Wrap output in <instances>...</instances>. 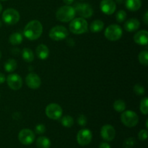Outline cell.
Listing matches in <instances>:
<instances>
[{
	"mask_svg": "<svg viewBox=\"0 0 148 148\" xmlns=\"http://www.w3.org/2000/svg\"><path fill=\"white\" fill-rule=\"evenodd\" d=\"M46 128L45 127L44 124H39L38 125H36V128H35V131H36V134H42L43 133L46 132Z\"/></svg>",
	"mask_w": 148,
	"mask_h": 148,
	"instance_id": "cell-32",
	"label": "cell"
},
{
	"mask_svg": "<svg viewBox=\"0 0 148 148\" xmlns=\"http://www.w3.org/2000/svg\"><path fill=\"white\" fill-rule=\"evenodd\" d=\"M101 10L106 14H114L116 9V4L114 0H102L100 4Z\"/></svg>",
	"mask_w": 148,
	"mask_h": 148,
	"instance_id": "cell-15",
	"label": "cell"
},
{
	"mask_svg": "<svg viewBox=\"0 0 148 148\" xmlns=\"http://www.w3.org/2000/svg\"><path fill=\"white\" fill-rule=\"evenodd\" d=\"M147 121H148V119H147V121H146V124H145V125H146V128H148V126H147Z\"/></svg>",
	"mask_w": 148,
	"mask_h": 148,
	"instance_id": "cell-41",
	"label": "cell"
},
{
	"mask_svg": "<svg viewBox=\"0 0 148 148\" xmlns=\"http://www.w3.org/2000/svg\"><path fill=\"white\" fill-rule=\"evenodd\" d=\"M69 30L76 35L83 34L88 30V22L83 17L73 19L69 25Z\"/></svg>",
	"mask_w": 148,
	"mask_h": 148,
	"instance_id": "cell-3",
	"label": "cell"
},
{
	"mask_svg": "<svg viewBox=\"0 0 148 148\" xmlns=\"http://www.w3.org/2000/svg\"><path fill=\"white\" fill-rule=\"evenodd\" d=\"M49 36L53 40L59 41L66 38L69 36V32L64 26L56 25L51 29Z\"/></svg>",
	"mask_w": 148,
	"mask_h": 148,
	"instance_id": "cell-6",
	"label": "cell"
},
{
	"mask_svg": "<svg viewBox=\"0 0 148 148\" xmlns=\"http://www.w3.org/2000/svg\"><path fill=\"white\" fill-rule=\"evenodd\" d=\"M17 62L13 59H9L5 62L4 64V69L7 72H12L17 68Z\"/></svg>",
	"mask_w": 148,
	"mask_h": 148,
	"instance_id": "cell-24",
	"label": "cell"
},
{
	"mask_svg": "<svg viewBox=\"0 0 148 148\" xmlns=\"http://www.w3.org/2000/svg\"><path fill=\"white\" fill-rule=\"evenodd\" d=\"M62 107L57 103H50L46 108V116L52 120L59 119L62 117Z\"/></svg>",
	"mask_w": 148,
	"mask_h": 148,
	"instance_id": "cell-8",
	"label": "cell"
},
{
	"mask_svg": "<svg viewBox=\"0 0 148 148\" xmlns=\"http://www.w3.org/2000/svg\"><path fill=\"white\" fill-rule=\"evenodd\" d=\"M87 122H88L87 117L85 115H83V114H80L77 119L78 124L79 126H81V127H84V126L86 125Z\"/></svg>",
	"mask_w": 148,
	"mask_h": 148,
	"instance_id": "cell-33",
	"label": "cell"
},
{
	"mask_svg": "<svg viewBox=\"0 0 148 148\" xmlns=\"http://www.w3.org/2000/svg\"><path fill=\"white\" fill-rule=\"evenodd\" d=\"M34 132L29 129H23L19 132L18 140L24 145H30L35 140Z\"/></svg>",
	"mask_w": 148,
	"mask_h": 148,
	"instance_id": "cell-10",
	"label": "cell"
},
{
	"mask_svg": "<svg viewBox=\"0 0 148 148\" xmlns=\"http://www.w3.org/2000/svg\"><path fill=\"white\" fill-rule=\"evenodd\" d=\"M101 136L105 141L111 142L114 140L116 136L115 129L110 124L103 126L101 130Z\"/></svg>",
	"mask_w": 148,
	"mask_h": 148,
	"instance_id": "cell-13",
	"label": "cell"
},
{
	"mask_svg": "<svg viewBox=\"0 0 148 148\" xmlns=\"http://www.w3.org/2000/svg\"><path fill=\"white\" fill-rule=\"evenodd\" d=\"M92 134L88 129H82L77 134V142L81 146L88 145L92 141Z\"/></svg>",
	"mask_w": 148,
	"mask_h": 148,
	"instance_id": "cell-11",
	"label": "cell"
},
{
	"mask_svg": "<svg viewBox=\"0 0 148 148\" xmlns=\"http://www.w3.org/2000/svg\"><path fill=\"white\" fill-rule=\"evenodd\" d=\"M23 38L21 33H13L9 37V41L12 45H19L23 42Z\"/></svg>",
	"mask_w": 148,
	"mask_h": 148,
	"instance_id": "cell-22",
	"label": "cell"
},
{
	"mask_svg": "<svg viewBox=\"0 0 148 148\" xmlns=\"http://www.w3.org/2000/svg\"><path fill=\"white\" fill-rule=\"evenodd\" d=\"M9 88L13 90H17L23 86V79L17 74H10L6 79Z\"/></svg>",
	"mask_w": 148,
	"mask_h": 148,
	"instance_id": "cell-12",
	"label": "cell"
},
{
	"mask_svg": "<svg viewBox=\"0 0 148 148\" xmlns=\"http://www.w3.org/2000/svg\"><path fill=\"white\" fill-rule=\"evenodd\" d=\"M126 17H127V13L123 10H121L117 12L116 14V19L118 23H122V22H124L125 20Z\"/></svg>",
	"mask_w": 148,
	"mask_h": 148,
	"instance_id": "cell-30",
	"label": "cell"
},
{
	"mask_svg": "<svg viewBox=\"0 0 148 148\" xmlns=\"http://www.w3.org/2000/svg\"><path fill=\"white\" fill-rule=\"evenodd\" d=\"M0 1H7V0H0Z\"/></svg>",
	"mask_w": 148,
	"mask_h": 148,
	"instance_id": "cell-44",
	"label": "cell"
},
{
	"mask_svg": "<svg viewBox=\"0 0 148 148\" xmlns=\"http://www.w3.org/2000/svg\"><path fill=\"white\" fill-rule=\"evenodd\" d=\"M114 109L117 112H123L126 109V103L123 100H116L114 103Z\"/></svg>",
	"mask_w": 148,
	"mask_h": 148,
	"instance_id": "cell-25",
	"label": "cell"
},
{
	"mask_svg": "<svg viewBox=\"0 0 148 148\" xmlns=\"http://www.w3.org/2000/svg\"><path fill=\"white\" fill-rule=\"evenodd\" d=\"M1 11H2V5H1V3H0V14H1Z\"/></svg>",
	"mask_w": 148,
	"mask_h": 148,
	"instance_id": "cell-40",
	"label": "cell"
},
{
	"mask_svg": "<svg viewBox=\"0 0 148 148\" xmlns=\"http://www.w3.org/2000/svg\"><path fill=\"white\" fill-rule=\"evenodd\" d=\"M76 12L72 6L65 5L58 9L56 12V17L59 21L63 23L70 22L75 18Z\"/></svg>",
	"mask_w": 148,
	"mask_h": 148,
	"instance_id": "cell-2",
	"label": "cell"
},
{
	"mask_svg": "<svg viewBox=\"0 0 148 148\" xmlns=\"http://www.w3.org/2000/svg\"><path fill=\"white\" fill-rule=\"evenodd\" d=\"M36 146L38 148H50L51 140L46 137H39L36 140Z\"/></svg>",
	"mask_w": 148,
	"mask_h": 148,
	"instance_id": "cell-21",
	"label": "cell"
},
{
	"mask_svg": "<svg viewBox=\"0 0 148 148\" xmlns=\"http://www.w3.org/2000/svg\"><path fill=\"white\" fill-rule=\"evenodd\" d=\"M98 148H111V146L107 143H102L100 144Z\"/></svg>",
	"mask_w": 148,
	"mask_h": 148,
	"instance_id": "cell-35",
	"label": "cell"
},
{
	"mask_svg": "<svg viewBox=\"0 0 148 148\" xmlns=\"http://www.w3.org/2000/svg\"><path fill=\"white\" fill-rule=\"evenodd\" d=\"M43 33V25L40 21L36 20H31L24 28V36L30 40H37Z\"/></svg>",
	"mask_w": 148,
	"mask_h": 148,
	"instance_id": "cell-1",
	"label": "cell"
},
{
	"mask_svg": "<svg viewBox=\"0 0 148 148\" xmlns=\"http://www.w3.org/2000/svg\"><path fill=\"white\" fill-rule=\"evenodd\" d=\"M20 14L16 10L13 8L7 9L4 11L2 14V20L6 24L12 25L16 24L20 20Z\"/></svg>",
	"mask_w": 148,
	"mask_h": 148,
	"instance_id": "cell-7",
	"label": "cell"
},
{
	"mask_svg": "<svg viewBox=\"0 0 148 148\" xmlns=\"http://www.w3.org/2000/svg\"><path fill=\"white\" fill-rule=\"evenodd\" d=\"M25 82L28 88L34 90L40 88V85H41V80H40V77L34 72H30L26 76Z\"/></svg>",
	"mask_w": 148,
	"mask_h": 148,
	"instance_id": "cell-14",
	"label": "cell"
},
{
	"mask_svg": "<svg viewBox=\"0 0 148 148\" xmlns=\"http://www.w3.org/2000/svg\"><path fill=\"white\" fill-rule=\"evenodd\" d=\"M138 138L141 141H145L147 139V130H142L140 132L138 133Z\"/></svg>",
	"mask_w": 148,
	"mask_h": 148,
	"instance_id": "cell-34",
	"label": "cell"
},
{
	"mask_svg": "<svg viewBox=\"0 0 148 148\" xmlns=\"http://www.w3.org/2000/svg\"><path fill=\"white\" fill-rule=\"evenodd\" d=\"M140 111L145 115H147L148 113V99L147 97L143 98L140 103Z\"/></svg>",
	"mask_w": 148,
	"mask_h": 148,
	"instance_id": "cell-28",
	"label": "cell"
},
{
	"mask_svg": "<svg viewBox=\"0 0 148 148\" xmlns=\"http://www.w3.org/2000/svg\"><path fill=\"white\" fill-rule=\"evenodd\" d=\"M36 55L41 60L46 59L49 56V49L46 45L40 44L36 48Z\"/></svg>",
	"mask_w": 148,
	"mask_h": 148,
	"instance_id": "cell-18",
	"label": "cell"
},
{
	"mask_svg": "<svg viewBox=\"0 0 148 148\" xmlns=\"http://www.w3.org/2000/svg\"><path fill=\"white\" fill-rule=\"evenodd\" d=\"M73 7L76 13H78L83 18H89L93 14V9L87 3H77Z\"/></svg>",
	"mask_w": 148,
	"mask_h": 148,
	"instance_id": "cell-9",
	"label": "cell"
},
{
	"mask_svg": "<svg viewBox=\"0 0 148 148\" xmlns=\"http://www.w3.org/2000/svg\"><path fill=\"white\" fill-rule=\"evenodd\" d=\"M134 40L138 45L146 46L148 42V32L145 30L138 31L134 36Z\"/></svg>",
	"mask_w": 148,
	"mask_h": 148,
	"instance_id": "cell-16",
	"label": "cell"
},
{
	"mask_svg": "<svg viewBox=\"0 0 148 148\" xmlns=\"http://www.w3.org/2000/svg\"><path fill=\"white\" fill-rule=\"evenodd\" d=\"M103 27L104 23L101 20H94V21H92L91 23L90 26V31L92 33H98V32H101L103 29Z\"/></svg>",
	"mask_w": 148,
	"mask_h": 148,
	"instance_id": "cell-20",
	"label": "cell"
},
{
	"mask_svg": "<svg viewBox=\"0 0 148 148\" xmlns=\"http://www.w3.org/2000/svg\"><path fill=\"white\" fill-rule=\"evenodd\" d=\"M1 51H0V59H1Z\"/></svg>",
	"mask_w": 148,
	"mask_h": 148,
	"instance_id": "cell-43",
	"label": "cell"
},
{
	"mask_svg": "<svg viewBox=\"0 0 148 148\" xmlns=\"http://www.w3.org/2000/svg\"><path fill=\"white\" fill-rule=\"evenodd\" d=\"M63 1L66 5H69V4H72L73 3L74 0H63Z\"/></svg>",
	"mask_w": 148,
	"mask_h": 148,
	"instance_id": "cell-38",
	"label": "cell"
},
{
	"mask_svg": "<svg viewBox=\"0 0 148 148\" xmlns=\"http://www.w3.org/2000/svg\"><path fill=\"white\" fill-rule=\"evenodd\" d=\"M136 140L134 137H129L126 139L124 142V148H132L135 145Z\"/></svg>",
	"mask_w": 148,
	"mask_h": 148,
	"instance_id": "cell-29",
	"label": "cell"
},
{
	"mask_svg": "<svg viewBox=\"0 0 148 148\" xmlns=\"http://www.w3.org/2000/svg\"><path fill=\"white\" fill-rule=\"evenodd\" d=\"M1 26H2V23H1V22L0 21V28L1 27Z\"/></svg>",
	"mask_w": 148,
	"mask_h": 148,
	"instance_id": "cell-42",
	"label": "cell"
},
{
	"mask_svg": "<svg viewBox=\"0 0 148 148\" xmlns=\"http://www.w3.org/2000/svg\"><path fill=\"white\" fill-rule=\"evenodd\" d=\"M5 81H6L5 75H4L3 73H1V72H0V84L4 83Z\"/></svg>",
	"mask_w": 148,
	"mask_h": 148,
	"instance_id": "cell-36",
	"label": "cell"
},
{
	"mask_svg": "<svg viewBox=\"0 0 148 148\" xmlns=\"http://www.w3.org/2000/svg\"><path fill=\"white\" fill-rule=\"evenodd\" d=\"M121 121L127 127H134L139 122V116L134 111H123L121 115Z\"/></svg>",
	"mask_w": 148,
	"mask_h": 148,
	"instance_id": "cell-5",
	"label": "cell"
},
{
	"mask_svg": "<svg viewBox=\"0 0 148 148\" xmlns=\"http://www.w3.org/2000/svg\"><path fill=\"white\" fill-rule=\"evenodd\" d=\"M61 123H62V124L64 127L70 128V127H72L73 126L74 119L72 116L66 115L62 117V120H61Z\"/></svg>",
	"mask_w": 148,
	"mask_h": 148,
	"instance_id": "cell-26",
	"label": "cell"
},
{
	"mask_svg": "<svg viewBox=\"0 0 148 148\" xmlns=\"http://www.w3.org/2000/svg\"><path fill=\"white\" fill-rule=\"evenodd\" d=\"M116 1L118 4H122L123 1H124V0H116Z\"/></svg>",
	"mask_w": 148,
	"mask_h": 148,
	"instance_id": "cell-39",
	"label": "cell"
},
{
	"mask_svg": "<svg viewBox=\"0 0 148 148\" xmlns=\"http://www.w3.org/2000/svg\"><path fill=\"white\" fill-rule=\"evenodd\" d=\"M143 21H144L145 24L147 25L148 24V12L147 11L145 14V15L143 16Z\"/></svg>",
	"mask_w": 148,
	"mask_h": 148,
	"instance_id": "cell-37",
	"label": "cell"
},
{
	"mask_svg": "<svg viewBox=\"0 0 148 148\" xmlns=\"http://www.w3.org/2000/svg\"><path fill=\"white\" fill-rule=\"evenodd\" d=\"M134 92L138 95H144L145 92V89L144 87L140 84H136L134 87Z\"/></svg>",
	"mask_w": 148,
	"mask_h": 148,
	"instance_id": "cell-31",
	"label": "cell"
},
{
	"mask_svg": "<svg viewBox=\"0 0 148 148\" xmlns=\"http://www.w3.org/2000/svg\"><path fill=\"white\" fill-rule=\"evenodd\" d=\"M22 56L26 62H32L34 60V53L33 51L29 48H25L23 49Z\"/></svg>",
	"mask_w": 148,
	"mask_h": 148,
	"instance_id": "cell-23",
	"label": "cell"
},
{
	"mask_svg": "<svg viewBox=\"0 0 148 148\" xmlns=\"http://www.w3.org/2000/svg\"><path fill=\"white\" fill-rule=\"evenodd\" d=\"M125 6L127 10L130 11H137L141 7L142 1L141 0H126Z\"/></svg>",
	"mask_w": 148,
	"mask_h": 148,
	"instance_id": "cell-19",
	"label": "cell"
},
{
	"mask_svg": "<svg viewBox=\"0 0 148 148\" xmlns=\"http://www.w3.org/2000/svg\"><path fill=\"white\" fill-rule=\"evenodd\" d=\"M123 34V30L119 25L116 24L110 25L105 30V37L111 41H116L119 40Z\"/></svg>",
	"mask_w": 148,
	"mask_h": 148,
	"instance_id": "cell-4",
	"label": "cell"
},
{
	"mask_svg": "<svg viewBox=\"0 0 148 148\" xmlns=\"http://www.w3.org/2000/svg\"><path fill=\"white\" fill-rule=\"evenodd\" d=\"M140 23L137 19L131 18L127 20L124 25V29L127 32H134L140 27Z\"/></svg>",
	"mask_w": 148,
	"mask_h": 148,
	"instance_id": "cell-17",
	"label": "cell"
},
{
	"mask_svg": "<svg viewBox=\"0 0 148 148\" xmlns=\"http://www.w3.org/2000/svg\"><path fill=\"white\" fill-rule=\"evenodd\" d=\"M139 62L140 64L144 66H147L148 65V52L147 51H143L140 53L138 56Z\"/></svg>",
	"mask_w": 148,
	"mask_h": 148,
	"instance_id": "cell-27",
	"label": "cell"
}]
</instances>
